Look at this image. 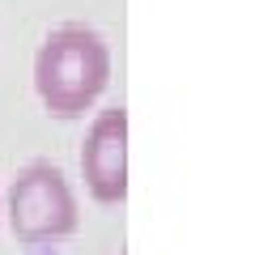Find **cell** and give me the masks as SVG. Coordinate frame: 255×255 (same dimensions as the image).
<instances>
[{
	"label": "cell",
	"instance_id": "obj_1",
	"mask_svg": "<svg viewBox=\"0 0 255 255\" xmlns=\"http://www.w3.org/2000/svg\"><path fill=\"white\" fill-rule=\"evenodd\" d=\"M30 81L43 111L60 124L85 119L111 85V43L85 21H60L43 34L30 64Z\"/></svg>",
	"mask_w": 255,
	"mask_h": 255
},
{
	"label": "cell",
	"instance_id": "obj_2",
	"mask_svg": "<svg viewBox=\"0 0 255 255\" xmlns=\"http://www.w3.org/2000/svg\"><path fill=\"white\" fill-rule=\"evenodd\" d=\"M4 226L21 247H55L73 238L81 226L73 179L47 157L17 166V174L4 183Z\"/></svg>",
	"mask_w": 255,
	"mask_h": 255
},
{
	"label": "cell",
	"instance_id": "obj_3",
	"mask_svg": "<svg viewBox=\"0 0 255 255\" xmlns=\"http://www.w3.org/2000/svg\"><path fill=\"white\" fill-rule=\"evenodd\" d=\"M81 179L90 200L124 204L128 200V107H102L90 119L81 140Z\"/></svg>",
	"mask_w": 255,
	"mask_h": 255
},
{
	"label": "cell",
	"instance_id": "obj_4",
	"mask_svg": "<svg viewBox=\"0 0 255 255\" xmlns=\"http://www.w3.org/2000/svg\"><path fill=\"white\" fill-rule=\"evenodd\" d=\"M0 221H4V174H0Z\"/></svg>",
	"mask_w": 255,
	"mask_h": 255
},
{
	"label": "cell",
	"instance_id": "obj_5",
	"mask_svg": "<svg viewBox=\"0 0 255 255\" xmlns=\"http://www.w3.org/2000/svg\"><path fill=\"white\" fill-rule=\"evenodd\" d=\"M119 255H124V251H119Z\"/></svg>",
	"mask_w": 255,
	"mask_h": 255
}]
</instances>
